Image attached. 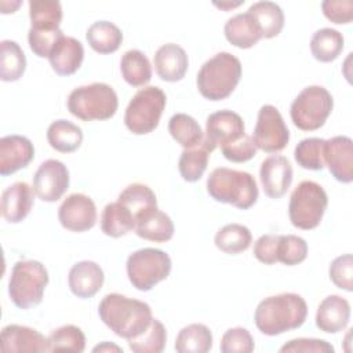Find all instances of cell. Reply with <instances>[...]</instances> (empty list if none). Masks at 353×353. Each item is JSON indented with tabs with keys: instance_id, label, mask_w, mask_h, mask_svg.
Listing matches in <instances>:
<instances>
[{
	"instance_id": "obj_26",
	"label": "cell",
	"mask_w": 353,
	"mask_h": 353,
	"mask_svg": "<svg viewBox=\"0 0 353 353\" xmlns=\"http://www.w3.org/2000/svg\"><path fill=\"white\" fill-rule=\"evenodd\" d=\"M135 233L143 240L154 243H165L174 236V222L163 211L153 210L135 223Z\"/></svg>"
},
{
	"instance_id": "obj_18",
	"label": "cell",
	"mask_w": 353,
	"mask_h": 353,
	"mask_svg": "<svg viewBox=\"0 0 353 353\" xmlns=\"http://www.w3.org/2000/svg\"><path fill=\"white\" fill-rule=\"evenodd\" d=\"M34 157V146L23 135H6L0 139V174L11 175L25 167Z\"/></svg>"
},
{
	"instance_id": "obj_9",
	"label": "cell",
	"mask_w": 353,
	"mask_h": 353,
	"mask_svg": "<svg viewBox=\"0 0 353 353\" xmlns=\"http://www.w3.org/2000/svg\"><path fill=\"white\" fill-rule=\"evenodd\" d=\"M334 108L330 91L321 85L305 87L290 108V116L295 127L302 131H314L324 125Z\"/></svg>"
},
{
	"instance_id": "obj_12",
	"label": "cell",
	"mask_w": 353,
	"mask_h": 353,
	"mask_svg": "<svg viewBox=\"0 0 353 353\" xmlns=\"http://www.w3.org/2000/svg\"><path fill=\"white\" fill-rule=\"evenodd\" d=\"M69 189V170L55 159L43 161L33 175V190L36 196L47 203L59 200Z\"/></svg>"
},
{
	"instance_id": "obj_29",
	"label": "cell",
	"mask_w": 353,
	"mask_h": 353,
	"mask_svg": "<svg viewBox=\"0 0 353 353\" xmlns=\"http://www.w3.org/2000/svg\"><path fill=\"white\" fill-rule=\"evenodd\" d=\"M85 39L98 54H112L123 43V33L117 25L109 21H97L87 29Z\"/></svg>"
},
{
	"instance_id": "obj_13",
	"label": "cell",
	"mask_w": 353,
	"mask_h": 353,
	"mask_svg": "<svg viewBox=\"0 0 353 353\" xmlns=\"http://www.w3.org/2000/svg\"><path fill=\"white\" fill-rule=\"evenodd\" d=\"M245 134V125L241 116L236 112L223 109L211 113L205 121L204 142L211 150L218 146H226Z\"/></svg>"
},
{
	"instance_id": "obj_2",
	"label": "cell",
	"mask_w": 353,
	"mask_h": 353,
	"mask_svg": "<svg viewBox=\"0 0 353 353\" xmlns=\"http://www.w3.org/2000/svg\"><path fill=\"white\" fill-rule=\"evenodd\" d=\"M306 301L294 292H283L262 299L254 313L256 328L268 336L296 330L306 321Z\"/></svg>"
},
{
	"instance_id": "obj_28",
	"label": "cell",
	"mask_w": 353,
	"mask_h": 353,
	"mask_svg": "<svg viewBox=\"0 0 353 353\" xmlns=\"http://www.w3.org/2000/svg\"><path fill=\"white\" fill-rule=\"evenodd\" d=\"M258 23L262 39H273L280 34L284 28V12L281 7L273 1H256L247 11Z\"/></svg>"
},
{
	"instance_id": "obj_14",
	"label": "cell",
	"mask_w": 353,
	"mask_h": 353,
	"mask_svg": "<svg viewBox=\"0 0 353 353\" xmlns=\"http://www.w3.org/2000/svg\"><path fill=\"white\" fill-rule=\"evenodd\" d=\"M97 207L91 197L83 193L69 194L58 208L59 223L70 232H87L97 223Z\"/></svg>"
},
{
	"instance_id": "obj_6",
	"label": "cell",
	"mask_w": 353,
	"mask_h": 353,
	"mask_svg": "<svg viewBox=\"0 0 353 353\" xmlns=\"http://www.w3.org/2000/svg\"><path fill=\"white\" fill-rule=\"evenodd\" d=\"M46 266L34 259L18 261L11 270L8 280V295L19 309H30L43 301L44 290L48 284Z\"/></svg>"
},
{
	"instance_id": "obj_23",
	"label": "cell",
	"mask_w": 353,
	"mask_h": 353,
	"mask_svg": "<svg viewBox=\"0 0 353 353\" xmlns=\"http://www.w3.org/2000/svg\"><path fill=\"white\" fill-rule=\"evenodd\" d=\"M84 59L83 44L70 36H62L52 48L48 61L52 70L59 76H70L76 73Z\"/></svg>"
},
{
	"instance_id": "obj_7",
	"label": "cell",
	"mask_w": 353,
	"mask_h": 353,
	"mask_svg": "<svg viewBox=\"0 0 353 353\" xmlns=\"http://www.w3.org/2000/svg\"><path fill=\"white\" fill-rule=\"evenodd\" d=\"M167 97L160 87L148 85L135 92L124 113V124L135 135L154 131L160 123Z\"/></svg>"
},
{
	"instance_id": "obj_19",
	"label": "cell",
	"mask_w": 353,
	"mask_h": 353,
	"mask_svg": "<svg viewBox=\"0 0 353 353\" xmlns=\"http://www.w3.org/2000/svg\"><path fill=\"white\" fill-rule=\"evenodd\" d=\"M103 280V270L94 261H80L74 263L68 276L72 294L81 299L92 298L102 288Z\"/></svg>"
},
{
	"instance_id": "obj_25",
	"label": "cell",
	"mask_w": 353,
	"mask_h": 353,
	"mask_svg": "<svg viewBox=\"0 0 353 353\" xmlns=\"http://www.w3.org/2000/svg\"><path fill=\"white\" fill-rule=\"evenodd\" d=\"M117 201H120L124 207L130 210L132 214L135 223L152 212L157 210V199L154 192L145 183H131L128 185L120 194Z\"/></svg>"
},
{
	"instance_id": "obj_51",
	"label": "cell",
	"mask_w": 353,
	"mask_h": 353,
	"mask_svg": "<svg viewBox=\"0 0 353 353\" xmlns=\"http://www.w3.org/2000/svg\"><path fill=\"white\" fill-rule=\"evenodd\" d=\"M244 1H239V3H214V6L222 8V10H230V8H236L239 6H241Z\"/></svg>"
},
{
	"instance_id": "obj_35",
	"label": "cell",
	"mask_w": 353,
	"mask_h": 353,
	"mask_svg": "<svg viewBox=\"0 0 353 353\" xmlns=\"http://www.w3.org/2000/svg\"><path fill=\"white\" fill-rule=\"evenodd\" d=\"M26 69V57L14 40L0 43V79L3 81L19 80Z\"/></svg>"
},
{
	"instance_id": "obj_47",
	"label": "cell",
	"mask_w": 353,
	"mask_h": 353,
	"mask_svg": "<svg viewBox=\"0 0 353 353\" xmlns=\"http://www.w3.org/2000/svg\"><path fill=\"white\" fill-rule=\"evenodd\" d=\"M281 353H334V346L324 339L317 338H296L288 341L280 347Z\"/></svg>"
},
{
	"instance_id": "obj_46",
	"label": "cell",
	"mask_w": 353,
	"mask_h": 353,
	"mask_svg": "<svg viewBox=\"0 0 353 353\" xmlns=\"http://www.w3.org/2000/svg\"><path fill=\"white\" fill-rule=\"evenodd\" d=\"M221 150L223 157L233 163H245L256 154V146L252 141V137L247 134H244L240 139L222 146Z\"/></svg>"
},
{
	"instance_id": "obj_10",
	"label": "cell",
	"mask_w": 353,
	"mask_h": 353,
	"mask_svg": "<svg viewBox=\"0 0 353 353\" xmlns=\"http://www.w3.org/2000/svg\"><path fill=\"white\" fill-rule=\"evenodd\" d=\"M170 255L159 248H141L127 258V276L132 287L149 291L171 273Z\"/></svg>"
},
{
	"instance_id": "obj_32",
	"label": "cell",
	"mask_w": 353,
	"mask_h": 353,
	"mask_svg": "<svg viewBox=\"0 0 353 353\" xmlns=\"http://www.w3.org/2000/svg\"><path fill=\"white\" fill-rule=\"evenodd\" d=\"M174 347L179 353H207L212 347L211 330L200 323L189 324L178 332Z\"/></svg>"
},
{
	"instance_id": "obj_17",
	"label": "cell",
	"mask_w": 353,
	"mask_h": 353,
	"mask_svg": "<svg viewBox=\"0 0 353 353\" xmlns=\"http://www.w3.org/2000/svg\"><path fill=\"white\" fill-rule=\"evenodd\" d=\"M1 352L43 353L48 350V338L26 325L8 324L1 330Z\"/></svg>"
},
{
	"instance_id": "obj_37",
	"label": "cell",
	"mask_w": 353,
	"mask_h": 353,
	"mask_svg": "<svg viewBox=\"0 0 353 353\" xmlns=\"http://www.w3.org/2000/svg\"><path fill=\"white\" fill-rule=\"evenodd\" d=\"M212 150L210 146L203 141L201 145L192 148V149H183V152L179 156L178 161V170L181 176L186 182H196L199 181L204 171L207 170L210 153Z\"/></svg>"
},
{
	"instance_id": "obj_36",
	"label": "cell",
	"mask_w": 353,
	"mask_h": 353,
	"mask_svg": "<svg viewBox=\"0 0 353 353\" xmlns=\"http://www.w3.org/2000/svg\"><path fill=\"white\" fill-rule=\"evenodd\" d=\"M214 243L222 252L236 255L251 245L252 234L250 229L241 223H228L216 232Z\"/></svg>"
},
{
	"instance_id": "obj_44",
	"label": "cell",
	"mask_w": 353,
	"mask_h": 353,
	"mask_svg": "<svg viewBox=\"0 0 353 353\" xmlns=\"http://www.w3.org/2000/svg\"><path fill=\"white\" fill-rule=\"evenodd\" d=\"M63 36L61 29L57 30H43V29H34L30 28L28 33V41L29 47L33 51L34 55L40 58H48L55 44L59 41V39Z\"/></svg>"
},
{
	"instance_id": "obj_4",
	"label": "cell",
	"mask_w": 353,
	"mask_h": 353,
	"mask_svg": "<svg viewBox=\"0 0 353 353\" xmlns=\"http://www.w3.org/2000/svg\"><path fill=\"white\" fill-rule=\"evenodd\" d=\"M208 194L219 203L232 204L240 210L251 208L258 200L255 178L245 171L218 167L207 178Z\"/></svg>"
},
{
	"instance_id": "obj_11",
	"label": "cell",
	"mask_w": 353,
	"mask_h": 353,
	"mask_svg": "<svg viewBox=\"0 0 353 353\" xmlns=\"http://www.w3.org/2000/svg\"><path fill=\"white\" fill-rule=\"evenodd\" d=\"M251 137L256 149L266 153H277L287 146L290 141V131L276 106H261Z\"/></svg>"
},
{
	"instance_id": "obj_50",
	"label": "cell",
	"mask_w": 353,
	"mask_h": 353,
	"mask_svg": "<svg viewBox=\"0 0 353 353\" xmlns=\"http://www.w3.org/2000/svg\"><path fill=\"white\" fill-rule=\"evenodd\" d=\"M92 352H123V349L119 347L117 345L110 343V342H102L101 345L95 346L92 349Z\"/></svg>"
},
{
	"instance_id": "obj_40",
	"label": "cell",
	"mask_w": 353,
	"mask_h": 353,
	"mask_svg": "<svg viewBox=\"0 0 353 353\" xmlns=\"http://www.w3.org/2000/svg\"><path fill=\"white\" fill-rule=\"evenodd\" d=\"M85 349V335L77 325H62L48 335L50 352H73L81 353Z\"/></svg>"
},
{
	"instance_id": "obj_48",
	"label": "cell",
	"mask_w": 353,
	"mask_h": 353,
	"mask_svg": "<svg viewBox=\"0 0 353 353\" xmlns=\"http://www.w3.org/2000/svg\"><path fill=\"white\" fill-rule=\"evenodd\" d=\"M324 17L338 25L349 23L353 18V1L352 0H325L321 3Z\"/></svg>"
},
{
	"instance_id": "obj_41",
	"label": "cell",
	"mask_w": 353,
	"mask_h": 353,
	"mask_svg": "<svg viewBox=\"0 0 353 353\" xmlns=\"http://www.w3.org/2000/svg\"><path fill=\"white\" fill-rule=\"evenodd\" d=\"M324 145L325 139L323 138H305L302 139L294 150V157L298 165L305 170L319 171L323 170L324 163Z\"/></svg>"
},
{
	"instance_id": "obj_33",
	"label": "cell",
	"mask_w": 353,
	"mask_h": 353,
	"mask_svg": "<svg viewBox=\"0 0 353 353\" xmlns=\"http://www.w3.org/2000/svg\"><path fill=\"white\" fill-rule=\"evenodd\" d=\"M343 36L332 28H323L313 33L310 39V51L314 59L320 62L335 61L343 50Z\"/></svg>"
},
{
	"instance_id": "obj_30",
	"label": "cell",
	"mask_w": 353,
	"mask_h": 353,
	"mask_svg": "<svg viewBox=\"0 0 353 353\" xmlns=\"http://www.w3.org/2000/svg\"><path fill=\"white\" fill-rule=\"evenodd\" d=\"M135 229V219L120 201L105 205L101 214V230L109 237H121Z\"/></svg>"
},
{
	"instance_id": "obj_34",
	"label": "cell",
	"mask_w": 353,
	"mask_h": 353,
	"mask_svg": "<svg viewBox=\"0 0 353 353\" xmlns=\"http://www.w3.org/2000/svg\"><path fill=\"white\" fill-rule=\"evenodd\" d=\"M168 132L185 149H192L203 143L204 132L200 124L190 114L175 113L168 121Z\"/></svg>"
},
{
	"instance_id": "obj_1",
	"label": "cell",
	"mask_w": 353,
	"mask_h": 353,
	"mask_svg": "<svg viewBox=\"0 0 353 353\" xmlns=\"http://www.w3.org/2000/svg\"><path fill=\"white\" fill-rule=\"evenodd\" d=\"M102 323L117 336L131 339L141 335L152 323V309L146 302L112 292L98 306Z\"/></svg>"
},
{
	"instance_id": "obj_45",
	"label": "cell",
	"mask_w": 353,
	"mask_h": 353,
	"mask_svg": "<svg viewBox=\"0 0 353 353\" xmlns=\"http://www.w3.org/2000/svg\"><path fill=\"white\" fill-rule=\"evenodd\" d=\"M331 281L341 290L347 292L353 291V256L352 254H343L336 256L328 269Z\"/></svg>"
},
{
	"instance_id": "obj_16",
	"label": "cell",
	"mask_w": 353,
	"mask_h": 353,
	"mask_svg": "<svg viewBox=\"0 0 353 353\" xmlns=\"http://www.w3.org/2000/svg\"><path fill=\"white\" fill-rule=\"evenodd\" d=\"M259 178L265 194L270 199H280L292 183V165L284 156H269L261 164Z\"/></svg>"
},
{
	"instance_id": "obj_27",
	"label": "cell",
	"mask_w": 353,
	"mask_h": 353,
	"mask_svg": "<svg viewBox=\"0 0 353 353\" xmlns=\"http://www.w3.org/2000/svg\"><path fill=\"white\" fill-rule=\"evenodd\" d=\"M47 141L57 152L73 153L81 146L83 131L77 124L59 119L48 125Z\"/></svg>"
},
{
	"instance_id": "obj_22",
	"label": "cell",
	"mask_w": 353,
	"mask_h": 353,
	"mask_svg": "<svg viewBox=\"0 0 353 353\" xmlns=\"http://www.w3.org/2000/svg\"><path fill=\"white\" fill-rule=\"evenodd\" d=\"M350 320V305L339 295L325 296L316 312V325L320 331L336 334L346 328Z\"/></svg>"
},
{
	"instance_id": "obj_8",
	"label": "cell",
	"mask_w": 353,
	"mask_h": 353,
	"mask_svg": "<svg viewBox=\"0 0 353 353\" xmlns=\"http://www.w3.org/2000/svg\"><path fill=\"white\" fill-rule=\"evenodd\" d=\"M328 205V196L314 181H302L294 189L288 204V216L292 226L302 230L317 228Z\"/></svg>"
},
{
	"instance_id": "obj_38",
	"label": "cell",
	"mask_w": 353,
	"mask_h": 353,
	"mask_svg": "<svg viewBox=\"0 0 353 353\" xmlns=\"http://www.w3.org/2000/svg\"><path fill=\"white\" fill-rule=\"evenodd\" d=\"M29 18L30 28L57 30L62 21V4L55 0H30Z\"/></svg>"
},
{
	"instance_id": "obj_3",
	"label": "cell",
	"mask_w": 353,
	"mask_h": 353,
	"mask_svg": "<svg viewBox=\"0 0 353 353\" xmlns=\"http://www.w3.org/2000/svg\"><path fill=\"white\" fill-rule=\"evenodd\" d=\"M241 77V62L230 52H218L207 59L196 79L200 94L210 101L226 99Z\"/></svg>"
},
{
	"instance_id": "obj_24",
	"label": "cell",
	"mask_w": 353,
	"mask_h": 353,
	"mask_svg": "<svg viewBox=\"0 0 353 353\" xmlns=\"http://www.w3.org/2000/svg\"><path fill=\"white\" fill-rule=\"evenodd\" d=\"M223 32L226 40L237 48H251L262 39L258 23L248 12L236 14L229 18Z\"/></svg>"
},
{
	"instance_id": "obj_31",
	"label": "cell",
	"mask_w": 353,
	"mask_h": 353,
	"mask_svg": "<svg viewBox=\"0 0 353 353\" xmlns=\"http://www.w3.org/2000/svg\"><path fill=\"white\" fill-rule=\"evenodd\" d=\"M121 76L131 87H143L152 79V65L139 50H128L120 61Z\"/></svg>"
},
{
	"instance_id": "obj_15",
	"label": "cell",
	"mask_w": 353,
	"mask_h": 353,
	"mask_svg": "<svg viewBox=\"0 0 353 353\" xmlns=\"http://www.w3.org/2000/svg\"><path fill=\"white\" fill-rule=\"evenodd\" d=\"M324 163L331 175L342 183L353 181V141L346 135H336L325 141Z\"/></svg>"
},
{
	"instance_id": "obj_20",
	"label": "cell",
	"mask_w": 353,
	"mask_h": 353,
	"mask_svg": "<svg viewBox=\"0 0 353 353\" xmlns=\"http://www.w3.org/2000/svg\"><path fill=\"white\" fill-rule=\"evenodd\" d=\"M34 190L26 182H15L1 193V215L10 223L22 222L30 212Z\"/></svg>"
},
{
	"instance_id": "obj_39",
	"label": "cell",
	"mask_w": 353,
	"mask_h": 353,
	"mask_svg": "<svg viewBox=\"0 0 353 353\" xmlns=\"http://www.w3.org/2000/svg\"><path fill=\"white\" fill-rule=\"evenodd\" d=\"M127 342L130 349L135 353H160L167 343V330L160 320L152 319L150 325L141 335Z\"/></svg>"
},
{
	"instance_id": "obj_21",
	"label": "cell",
	"mask_w": 353,
	"mask_h": 353,
	"mask_svg": "<svg viewBox=\"0 0 353 353\" xmlns=\"http://www.w3.org/2000/svg\"><path fill=\"white\" fill-rule=\"evenodd\" d=\"M188 66L189 58L186 51L175 43L163 44L154 54L156 73L164 81L175 83L182 80L188 72Z\"/></svg>"
},
{
	"instance_id": "obj_43",
	"label": "cell",
	"mask_w": 353,
	"mask_h": 353,
	"mask_svg": "<svg viewBox=\"0 0 353 353\" xmlns=\"http://www.w3.org/2000/svg\"><path fill=\"white\" fill-rule=\"evenodd\" d=\"M254 347L255 343L250 331L243 327L229 328L222 335L219 345L222 353H251Z\"/></svg>"
},
{
	"instance_id": "obj_5",
	"label": "cell",
	"mask_w": 353,
	"mask_h": 353,
	"mask_svg": "<svg viewBox=\"0 0 353 353\" xmlns=\"http://www.w3.org/2000/svg\"><path fill=\"white\" fill-rule=\"evenodd\" d=\"M117 108V94L106 83L80 85L68 97V110L83 121L108 120L116 114Z\"/></svg>"
},
{
	"instance_id": "obj_42",
	"label": "cell",
	"mask_w": 353,
	"mask_h": 353,
	"mask_svg": "<svg viewBox=\"0 0 353 353\" xmlns=\"http://www.w3.org/2000/svg\"><path fill=\"white\" fill-rule=\"evenodd\" d=\"M307 256V243L295 234H280L277 247V262L287 266L302 263Z\"/></svg>"
},
{
	"instance_id": "obj_49",
	"label": "cell",
	"mask_w": 353,
	"mask_h": 353,
	"mask_svg": "<svg viewBox=\"0 0 353 353\" xmlns=\"http://www.w3.org/2000/svg\"><path fill=\"white\" fill-rule=\"evenodd\" d=\"M280 234H263L254 244V256L265 263L273 265L277 262V247Z\"/></svg>"
}]
</instances>
